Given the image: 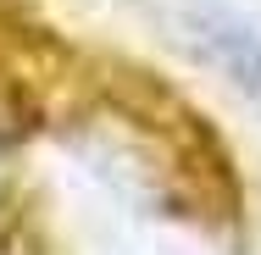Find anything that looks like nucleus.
Listing matches in <instances>:
<instances>
[{"instance_id":"1","label":"nucleus","mask_w":261,"mask_h":255,"mask_svg":"<svg viewBox=\"0 0 261 255\" xmlns=\"http://www.w3.org/2000/svg\"><path fill=\"white\" fill-rule=\"evenodd\" d=\"M189 34H195V45L211 67H222L250 100H261V34L250 22L228 17V11H195Z\"/></svg>"}]
</instances>
